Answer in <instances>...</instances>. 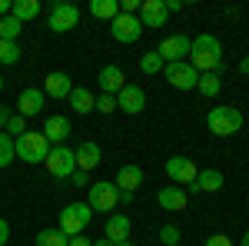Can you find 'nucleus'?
I'll use <instances>...</instances> for the list:
<instances>
[{
  "label": "nucleus",
  "mask_w": 249,
  "mask_h": 246,
  "mask_svg": "<svg viewBox=\"0 0 249 246\" xmlns=\"http://www.w3.org/2000/svg\"><path fill=\"white\" fill-rule=\"evenodd\" d=\"M190 63L199 70V74H216L219 63H223V47L213 34H199L190 47Z\"/></svg>",
  "instance_id": "f257e3e1"
},
{
  "label": "nucleus",
  "mask_w": 249,
  "mask_h": 246,
  "mask_svg": "<svg viewBox=\"0 0 249 246\" xmlns=\"http://www.w3.org/2000/svg\"><path fill=\"white\" fill-rule=\"evenodd\" d=\"M14 150H17V160H23V163H43L47 153H50V140L43 133L27 130L23 136L14 140Z\"/></svg>",
  "instance_id": "f03ea898"
},
{
  "label": "nucleus",
  "mask_w": 249,
  "mask_h": 246,
  "mask_svg": "<svg viewBox=\"0 0 249 246\" xmlns=\"http://www.w3.org/2000/svg\"><path fill=\"white\" fill-rule=\"evenodd\" d=\"M206 127L213 136H232V133L243 130V114L236 107H213L206 116Z\"/></svg>",
  "instance_id": "7ed1b4c3"
},
{
  "label": "nucleus",
  "mask_w": 249,
  "mask_h": 246,
  "mask_svg": "<svg viewBox=\"0 0 249 246\" xmlns=\"http://www.w3.org/2000/svg\"><path fill=\"white\" fill-rule=\"evenodd\" d=\"M43 167L50 170V176H57V180H70L73 173H77V156H73V150L70 147H50V153H47V160H43Z\"/></svg>",
  "instance_id": "20e7f679"
},
{
  "label": "nucleus",
  "mask_w": 249,
  "mask_h": 246,
  "mask_svg": "<svg viewBox=\"0 0 249 246\" xmlns=\"http://www.w3.org/2000/svg\"><path fill=\"white\" fill-rule=\"evenodd\" d=\"M90 220H93V209L87 207V203H70V207H63V213H60V227L57 229L67 233V236H80Z\"/></svg>",
  "instance_id": "39448f33"
},
{
  "label": "nucleus",
  "mask_w": 249,
  "mask_h": 246,
  "mask_svg": "<svg viewBox=\"0 0 249 246\" xmlns=\"http://www.w3.org/2000/svg\"><path fill=\"white\" fill-rule=\"evenodd\" d=\"M80 20V10L70 3V0H60L53 3V10H50V17H47V27L53 30V34H67V30H73Z\"/></svg>",
  "instance_id": "423d86ee"
},
{
  "label": "nucleus",
  "mask_w": 249,
  "mask_h": 246,
  "mask_svg": "<svg viewBox=\"0 0 249 246\" xmlns=\"http://www.w3.org/2000/svg\"><path fill=\"white\" fill-rule=\"evenodd\" d=\"M116 203H120V189H116V183H93V187H90L87 207L93 209V213H110Z\"/></svg>",
  "instance_id": "0eeeda50"
},
{
  "label": "nucleus",
  "mask_w": 249,
  "mask_h": 246,
  "mask_svg": "<svg viewBox=\"0 0 249 246\" xmlns=\"http://www.w3.org/2000/svg\"><path fill=\"white\" fill-rule=\"evenodd\" d=\"M163 74H166V80H170L176 90H196V83H199V70L193 67L190 60H183V63H166Z\"/></svg>",
  "instance_id": "6e6552de"
},
{
  "label": "nucleus",
  "mask_w": 249,
  "mask_h": 246,
  "mask_svg": "<svg viewBox=\"0 0 249 246\" xmlns=\"http://www.w3.org/2000/svg\"><path fill=\"white\" fill-rule=\"evenodd\" d=\"M110 34H113V40H120V43H136V40L143 37V23H140V17H133V14H116V20L110 23Z\"/></svg>",
  "instance_id": "1a4fd4ad"
},
{
  "label": "nucleus",
  "mask_w": 249,
  "mask_h": 246,
  "mask_svg": "<svg viewBox=\"0 0 249 246\" xmlns=\"http://www.w3.org/2000/svg\"><path fill=\"white\" fill-rule=\"evenodd\" d=\"M190 47H193V40L190 37H183V34H173V37H166L163 43H160V57H163V63H183V60L190 57Z\"/></svg>",
  "instance_id": "9d476101"
},
{
  "label": "nucleus",
  "mask_w": 249,
  "mask_h": 246,
  "mask_svg": "<svg viewBox=\"0 0 249 246\" xmlns=\"http://www.w3.org/2000/svg\"><path fill=\"white\" fill-rule=\"evenodd\" d=\"M166 176H170L173 183H179V187H190V183H196L199 170H196V163H193L190 156H170L166 160Z\"/></svg>",
  "instance_id": "9b49d317"
},
{
  "label": "nucleus",
  "mask_w": 249,
  "mask_h": 246,
  "mask_svg": "<svg viewBox=\"0 0 249 246\" xmlns=\"http://www.w3.org/2000/svg\"><path fill=\"white\" fill-rule=\"evenodd\" d=\"M143 107H146V94H143V87H133V83H126L120 94H116V110H123V114H143Z\"/></svg>",
  "instance_id": "f8f14e48"
},
{
  "label": "nucleus",
  "mask_w": 249,
  "mask_h": 246,
  "mask_svg": "<svg viewBox=\"0 0 249 246\" xmlns=\"http://www.w3.org/2000/svg\"><path fill=\"white\" fill-rule=\"evenodd\" d=\"M166 17H170V10H166L163 0H143L140 3V23H143V30L146 27H163Z\"/></svg>",
  "instance_id": "ddd939ff"
},
{
  "label": "nucleus",
  "mask_w": 249,
  "mask_h": 246,
  "mask_svg": "<svg viewBox=\"0 0 249 246\" xmlns=\"http://www.w3.org/2000/svg\"><path fill=\"white\" fill-rule=\"evenodd\" d=\"M43 90H34V87H27L23 94L17 96V110H20V116L27 120V116H37L40 110H43Z\"/></svg>",
  "instance_id": "4468645a"
},
{
  "label": "nucleus",
  "mask_w": 249,
  "mask_h": 246,
  "mask_svg": "<svg viewBox=\"0 0 249 246\" xmlns=\"http://www.w3.org/2000/svg\"><path fill=\"white\" fill-rule=\"evenodd\" d=\"M96 80H100V87H103V94H107V96H116L123 87H126L123 70H120V67H113V63H107V67L100 70V76H96Z\"/></svg>",
  "instance_id": "2eb2a0df"
},
{
  "label": "nucleus",
  "mask_w": 249,
  "mask_h": 246,
  "mask_svg": "<svg viewBox=\"0 0 249 246\" xmlns=\"http://www.w3.org/2000/svg\"><path fill=\"white\" fill-rule=\"evenodd\" d=\"M73 156H77V170L90 173L100 167V160H103V153H100V147L96 143H80L77 150H73Z\"/></svg>",
  "instance_id": "dca6fc26"
},
{
  "label": "nucleus",
  "mask_w": 249,
  "mask_h": 246,
  "mask_svg": "<svg viewBox=\"0 0 249 246\" xmlns=\"http://www.w3.org/2000/svg\"><path fill=\"white\" fill-rule=\"evenodd\" d=\"M110 243H126L130 240V216H123V213H113L110 220H107V233H103Z\"/></svg>",
  "instance_id": "f3484780"
},
{
  "label": "nucleus",
  "mask_w": 249,
  "mask_h": 246,
  "mask_svg": "<svg viewBox=\"0 0 249 246\" xmlns=\"http://www.w3.org/2000/svg\"><path fill=\"white\" fill-rule=\"evenodd\" d=\"M43 136H47V140H50V143H63V140H67V136H70V120H67V116H47V123H43Z\"/></svg>",
  "instance_id": "a211bd4d"
},
{
  "label": "nucleus",
  "mask_w": 249,
  "mask_h": 246,
  "mask_svg": "<svg viewBox=\"0 0 249 246\" xmlns=\"http://www.w3.org/2000/svg\"><path fill=\"white\" fill-rule=\"evenodd\" d=\"M186 189H179V187H163L160 189V207L163 209H170V213H183L186 209Z\"/></svg>",
  "instance_id": "6ab92c4d"
},
{
  "label": "nucleus",
  "mask_w": 249,
  "mask_h": 246,
  "mask_svg": "<svg viewBox=\"0 0 249 246\" xmlns=\"http://www.w3.org/2000/svg\"><path fill=\"white\" fill-rule=\"evenodd\" d=\"M113 183H116L120 193H136L140 183H143V170H140V167H120V173H116Z\"/></svg>",
  "instance_id": "aec40b11"
},
{
  "label": "nucleus",
  "mask_w": 249,
  "mask_h": 246,
  "mask_svg": "<svg viewBox=\"0 0 249 246\" xmlns=\"http://www.w3.org/2000/svg\"><path fill=\"white\" fill-rule=\"evenodd\" d=\"M223 189V173L219 170H199L196 183H190V193H216Z\"/></svg>",
  "instance_id": "412c9836"
},
{
  "label": "nucleus",
  "mask_w": 249,
  "mask_h": 246,
  "mask_svg": "<svg viewBox=\"0 0 249 246\" xmlns=\"http://www.w3.org/2000/svg\"><path fill=\"white\" fill-rule=\"evenodd\" d=\"M70 90H73V80L67 74H60V70L50 74L47 83H43V96H53V100H57V96H70Z\"/></svg>",
  "instance_id": "4be33fe9"
},
{
  "label": "nucleus",
  "mask_w": 249,
  "mask_h": 246,
  "mask_svg": "<svg viewBox=\"0 0 249 246\" xmlns=\"http://www.w3.org/2000/svg\"><path fill=\"white\" fill-rule=\"evenodd\" d=\"M70 107L83 116V114H90V110L96 107V100H93V94H90L87 87H73V90H70Z\"/></svg>",
  "instance_id": "5701e85b"
},
{
  "label": "nucleus",
  "mask_w": 249,
  "mask_h": 246,
  "mask_svg": "<svg viewBox=\"0 0 249 246\" xmlns=\"http://www.w3.org/2000/svg\"><path fill=\"white\" fill-rule=\"evenodd\" d=\"M37 14H40V0H14L10 3V17H17L20 23L34 20Z\"/></svg>",
  "instance_id": "b1692460"
},
{
  "label": "nucleus",
  "mask_w": 249,
  "mask_h": 246,
  "mask_svg": "<svg viewBox=\"0 0 249 246\" xmlns=\"http://www.w3.org/2000/svg\"><path fill=\"white\" fill-rule=\"evenodd\" d=\"M90 14H93L96 20L113 23L116 14H120V0H93V3H90Z\"/></svg>",
  "instance_id": "393cba45"
},
{
  "label": "nucleus",
  "mask_w": 249,
  "mask_h": 246,
  "mask_svg": "<svg viewBox=\"0 0 249 246\" xmlns=\"http://www.w3.org/2000/svg\"><path fill=\"white\" fill-rule=\"evenodd\" d=\"M34 243H37V246H67V243H70V236L60 233V229H40Z\"/></svg>",
  "instance_id": "a878e982"
},
{
  "label": "nucleus",
  "mask_w": 249,
  "mask_h": 246,
  "mask_svg": "<svg viewBox=\"0 0 249 246\" xmlns=\"http://www.w3.org/2000/svg\"><path fill=\"white\" fill-rule=\"evenodd\" d=\"M20 30H23V23L17 17H0V40H10V43H17Z\"/></svg>",
  "instance_id": "bb28decb"
},
{
  "label": "nucleus",
  "mask_w": 249,
  "mask_h": 246,
  "mask_svg": "<svg viewBox=\"0 0 249 246\" xmlns=\"http://www.w3.org/2000/svg\"><path fill=\"white\" fill-rule=\"evenodd\" d=\"M17 160V150H14V136L10 133H0V170L10 167Z\"/></svg>",
  "instance_id": "cd10ccee"
},
{
  "label": "nucleus",
  "mask_w": 249,
  "mask_h": 246,
  "mask_svg": "<svg viewBox=\"0 0 249 246\" xmlns=\"http://www.w3.org/2000/svg\"><path fill=\"white\" fill-rule=\"evenodd\" d=\"M219 87H223V83H219V74H199L196 90H199L203 96H216V94H219Z\"/></svg>",
  "instance_id": "c85d7f7f"
},
{
  "label": "nucleus",
  "mask_w": 249,
  "mask_h": 246,
  "mask_svg": "<svg viewBox=\"0 0 249 246\" xmlns=\"http://www.w3.org/2000/svg\"><path fill=\"white\" fill-rule=\"evenodd\" d=\"M163 67H166V63H163V57H160L156 50H150V54L140 57V70H143V74H160Z\"/></svg>",
  "instance_id": "c756f323"
},
{
  "label": "nucleus",
  "mask_w": 249,
  "mask_h": 246,
  "mask_svg": "<svg viewBox=\"0 0 249 246\" xmlns=\"http://www.w3.org/2000/svg\"><path fill=\"white\" fill-rule=\"evenodd\" d=\"M17 60H20V47L10 43V40H0V63L3 67H14Z\"/></svg>",
  "instance_id": "7c9ffc66"
},
{
  "label": "nucleus",
  "mask_w": 249,
  "mask_h": 246,
  "mask_svg": "<svg viewBox=\"0 0 249 246\" xmlns=\"http://www.w3.org/2000/svg\"><path fill=\"white\" fill-rule=\"evenodd\" d=\"M160 240H163V246H179V229L173 227V223H170V227H163V229H160Z\"/></svg>",
  "instance_id": "2f4dec72"
},
{
  "label": "nucleus",
  "mask_w": 249,
  "mask_h": 246,
  "mask_svg": "<svg viewBox=\"0 0 249 246\" xmlns=\"http://www.w3.org/2000/svg\"><path fill=\"white\" fill-rule=\"evenodd\" d=\"M93 110H100L103 116H107V114H113V110H116V96H107V94H103L100 100H96V107H93Z\"/></svg>",
  "instance_id": "473e14b6"
},
{
  "label": "nucleus",
  "mask_w": 249,
  "mask_h": 246,
  "mask_svg": "<svg viewBox=\"0 0 249 246\" xmlns=\"http://www.w3.org/2000/svg\"><path fill=\"white\" fill-rule=\"evenodd\" d=\"M7 133H17V136H23V133H27V120H23V116H10V123H7Z\"/></svg>",
  "instance_id": "72a5a7b5"
},
{
  "label": "nucleus",
  "mask_w": 249,
  "mask_h": 246,
  "mask_svg": "<svg viewBox=\"0 0 249 246\" xmlns=\"http://www.w3.org/2000/svg\"><path fill=\"white\" fill-rule=\"evenodd\" d=\"M203 246H232V240H230V236H223V233H213Z\"/></svg>",
  "instance_id": "f704fd0d"
},
{
  "label": "nucleus",
  "mask_w": 249,
  "mask_h": 246,
  "mask_svg": "<svg viewBox=\"0 0 249 246\" xmlns=\"http://www.w3.org/2000/svg\"><path fill=\"white\" fill-rule=\"evenodd\" d=\"M67 246H93V240H87V236L80 233V236H70V243H67Z\"/></svg>",
  "instance_id": "c9c22d12"
},
{
  "label": "nucleus",
  "mask_w": 249,
  "mask_h": 246,
  "mask_svg": "<svg viewBox=\"0 0 249 246\" xmlns=\"http://www.w3.org/2000/svg\"><path fill=\"white\" fill-rule=\"evenodd\" d=\"M10 116H14V114H10L7 107H0V133L7 130V123H10Z\"/></svg>",
  "instance_id": "e433bc0d"
},
{
  "label": "nucleus",
  "mask_w": 249,
  "mask_h": 246,
  "mask_svg": "<svg viewBox=\"0 0 249 246\" xmlns=\"http://www.w3.org/2000/svg\"><path fill=\"white\" fill-rule=\"evenodd\" d=\"M10 240V227H7V220H0V246H7Z\"/></svg>",
  "instance_id": "4c0bfd02"
},
{
  "label": "nucleus",
  "mask_w": 249,
  "mask_h": 246,
  "mask_svg": "<svg viewBox=\"0 0 249 246\" xmlns=\"http://www.w3.org/2000/svg\"><path fill=\"white\" fill-rule=\"evenodd\" d=\"M70 180H73V187H90V183H87V173H83V170H77Z\"/></svg>",
  "instance_id": "58836bf2"
},
{
  "label": "nucleus",
  "mask_w": 249,
  "mask_h": 246,
  "mask_svg": "<svg viewBox=\"0 0 249 246\" xmlns=\"http://www.w3.org/2000/svg\"><path fill=\"white\" fill-rule=\"evenodd\" d=\"M163 3H166L170 14H173V10H183V0H163Z\"/></svg>",
  "instance_id": "ea45409f"
},
{
  "label": "nucleus",
  "mask_w": 249,
  "mask_h": 246,
  "mask_svg": "<svg viewBox=\"0 0 249 246\" xmlns=\"http://www.w3.org/2000/svg\"><path fill=\"white\" fill-rule=\"evenodd\" d=\"M0 17H10V0H0Z\"/></svg>",
  "instance_id": "a19ab883"
},
{
  "label": "nucleus",
  "mask_w": 249,
  "mask_h": 246,
  "mask_svg": "<svg viewBox=\"0 0 249 246\" xmlns=\"http://www.w3.org/2000/svg\"><path fill=\"white\" fill-rule=\"evenodd\" d=\"M239 74H249V57L239 60Z\"/></svg>",
  "instance_id": "79ce46f5"
},
{
  "label": "nucleus",
  "mask_w": 249,
  "mask_h": 246,
  "mask_svg": "<svg viewBox=\"0 0 249 246\" xmlns=\"http://www.w3.org/2000/svg\"><path fill=\"white\" fill-rule=\"evenodd\" d=\"M93 246H113V243H110V240L103 236V240H93Z\"/></svg>",
  "instance_id": "37998d69"
},
{
  "label": "nucleus",
  "mask_w": 249,
  "mask_h": 246,
  "mask_svg": "<svg viewBox=\"0 0 249 246\" xmlns=\"http://www.w3.org/2000/svg\"><path fill=\"white\" fill-rule=\"evenodd\" d=\"M239 246H249V233H246V236H243V243H239Z\"/></svg>",
  "instance_id": "c03bdc74"
},
{
  "label": "nucleus",
  "mask_w": 249,
  "mask_h": 246,
  "mask_svg": "<svg viewBox=\"0 0 249 246\" xmlns=\"http://www.w3.org/2000/svg\"><path fill=\"white\" fill-rule=\"evenodd\" d=\"M113 246H133V243H130V240H126V243H113Z\"/></svg>",
  "instance_id": "a18cd8bd"
},
{
  "label": "nucleus",
  "mask_w": 249,
  "mask_h": 246,
  "mask_svg": "<svg viewBox=\"0 0 249 246\" xmlns=\"http://www.w3.org/2000/svg\"><path fill=\"white\" fill-rule=\"evenodd\" d=\"M0 90H3V76H0Z\"/></svg>",
  "instance_id": "49530a36"
}]
</instances>
